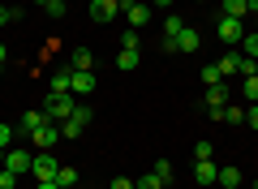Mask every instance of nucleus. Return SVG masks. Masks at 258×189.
<instances>
[{
  "label": "nucleus",
  "instance_id": "nucleus-1",
  "mask_svg": "<svg viewBox=\"0 0 258 189\" xmlns=\"http://www.w3.org/2000/svg\"><path fill=\"white\" fill-rule=\"evenodd\" d=\"M74 108H78V103H74V95H47V99H43V116L52 120V125L69 120V116H74Z\"/></svg>",
  "mask_w": 258,
  "mask_h": 189
},
{
  "label": "nucleus",
  "instance_id": "nucleus-2",
  "mask_svg": "<svg viewBox=\"0 0 258 189\" xmlns=\"http://www.w3.org/2000/svg\"><path fill=\"white\" fill-rule=\"evenodd\" d=\"M215 35H220V43L237 47L241 39L249 35V30H245V22H241V18H220V26H215Z\"/></svg>",
  "mask_w": 258,
  "mask_h": 189
},
{
  "label": "nucleus",
  "instance_id": "nucleus-3",
  "mask_svg": "<svg viewBox=\"0 0 258 189\" xmlns=\"http://www.w3.org/2000/svg\"><path fill=\"white\" fill-rule=\"evenodd\" d=\"M86 125H91V108H82V103H78L74 116L60 120V138H82V129H86Z\"/></svg>",
  "mask_w": 258,
  "mask_h": 189
},
{
  "label": "nucleus",
  "instance_id": "nucleus-4",
  "mask_svg": "<svg viewBox=\"0 0 258 189\" xmlns=\"http://www.w3.org/2000/svg\"><path fill=\"white\" fill-rule=\"evenodd\" d=\"M30 142H35L39 151H52V146L60 142V125H52V120H47V125H39L35 134H30Z\"/></svg>",
  "mask_w": 258,
  "mask_h": 189
},
{
  "label": "nucleus",
  "instance_id": "nucleus-5",
  "mask_svg": "<svg viewBox=\"0 0 258 189\" xmlns=\"http://www.w3.org/2000/svg\"><path fill=\"white\" fill-rule=\"evenodd\" d=\"M30 172H35V180H56L60 163H56V159H52L47 151H39V155H35V168H30Z\"/></svg>",
  "mask_w": 258,
  "mask_h": 189
},
{
  "label": "nucleus",
  "instance_id": "nucleus-6",
  "mask_svg": "<svg viewBox=\"0 0 258 189\" xmlns=\"http://www.w3.org/2000/svg\"><path fill=\"white\" fill-rule=\"evenodd\" d=\"M116 13H120L116 0H91V22H99V26H108Z\"/></svg>",
  "mask_w": 258,
  "mask_h": 189
},
{
  "label": "nucleus",
  "instance_id": "nucleus-7",
  "mask_svg": "<svg viewBox=\"0 0 258 189\" xmlns=\"http://www.w3.org/2000/svg\"><path fill=\"white\" fill-rule=\"evenodd\" d=\"M5 168L22 176V172H30V168H35V155H26V151H13V146H9V151H5Z\"/></svg>",
  "mask_w": 258,
  "mask_h": 189
},
{
  "label": "nucleus",
  "instance_id": "nucleus-8",
  "mask_svg": "<svg viewBox=\"0 0 258 189\" xmlns=\"http://www.w3.org/2000/svg\"><path fill=\"white\" fill-rule=\"evenodd\" d=\"M211 120H224V125H245V108H237V103H224V108L207 112Z\"/></svg>",
  "mask_w": 258,
  "mask_h": 189
},
{
  "label": "nucleus",
  "instance_id": "nucleus-9",
  "mask_svg": "<svg viewBox=\"0 0 258 189\" xmlns=\"http://www.w3.org/2000/svg\"><path fill=\"white\" fill-rule=\"evenodd\" d=\"M69 90H74V95H91V90H95V69H74Z\"/></svg>",
  "mask_w": 258,
  "mask_h": 189
},
{
  "label": "nucleus",
  "instance_id": "nucleus-10",
  "mask_svg": "<svg viewBox=\"0 0 258 189\" xmlns=\"http://www.w3.org/2000/svg\"><path fill=\"white\" fill-rule=\"evenodd\" d=\"M228 99H232V90L220 82V86H207V99H203V108H207V112H215V108H224Z\"/></svg>",
  "mask_w": 258,
  "mask_h": 189
},
{
  "label": "nucleus",
  "instance_id": "nucleus-11",
  "mask_svg": "<svg viewBox=\"0 0 258 189\" xmlns=\"http://www.w3.org/2000/svg\"><path fill=\"white\" fill-rule=\"evenodd\" d=\"M224 18H241L245 22V18H258V9H249L245 0H224Z\"/></svg>",
  "mask_w": 258,
  "mask_h": 189
},
{
  "label": "nucleus",
  "instance_id": "nucleus-12",
  "mask_svg": "<svg viewBox=\"0 0 258 189\" xmlns=\"http://www.w3.org/2000/svg\"><path fill=\"white\" fill-rule=\"evenodd\" d=\"M138 65H142L138 47H120V56H116V69H120V73H134Z\"/></svg>",
  "mask_w": 258,
  "mask_h": 189
},
{
  "label": "nucleus",
  "instance_id": "nucleus-13",
  "mask_svg": "<svg viewBox=\"0 0 258 189\" xmlns=\"http://www.w3.org/2000/svg\"><path fill=\"white\" fill-rule=\"evenodd\" d=\"M194 176H198V185H215V176H220V168H215L211 159H198V163H194Z\"/></svg>",
  "mask_w": 258,
  "mask_h": 189
},
{
  "label": "nucleus",
  "instance_id": "nucleus-14",
  "mask_svg": "<svg viewBox=\"0 0 258 189\" xmlns=\"http://www.w3.org/2000/svg\"><path fill=\"white\" fill-rule=\"evenodd\" d=\"M125 18H129V26H147L151 22V5H138V0H134V5L125 9Z\"/></svg>",
  "mask_w": 258,
  "mask_h": 189
},
{
  "label": "nucleus",
  "instance_id": "nucleus-15",
  "mask_svg": "<svg viewBox=\"0 0 258 189\" xmlns=\"http://www.w3.org/2000/svg\"><path fill=\"white\" fill-rule=\"evenodd\" d=\"M185 26H189V22H185V18H172V13H168V18H164V39H168V43H176Z\"/></svg>",
  "mask_w": 258,
  "mask_h": 189
},
{
  "label": "nucleus",
  "instance_id": "nucleus-16",
  "mask_svg": "<svg viewBox=\"0 0 258 189\" xmlns=\"http://www.w3.org/2000/svg\"><path fill=\"white\" fill-rule=\"evenodd\" d=\"M215 185H224V189H237V185H241V168L224 163V168H220V176H215Z\"/></svg>",
  "mask_w": 258,
  "mask_h": 189
},
{
  "label": "nucleus",
  "instance_id": "nucleus-17",
  "mask_svg": "<svg viewBox=\"0 0 258 189\" xmlns=\"http://www.w3.org/2000/svg\"><path fill=\"white\" fill-rule=\"evenodd\" d=\"M198 43H203V39H198V30L185 26V30H181V39H176V52H198Z\"/></svg>",
  "mask_w": 258,
  "mask_h": 189
},
{
  "label": "nucleus",
  "instance_id": "nucleus-18",
  "mask_svg": "<svg viewBox=\"0 0 258 189\" xmlns=\"http://www.w3.org/2000/svg\"><path fill=\"white\" fill-rule=\"evenodd\" d=\"M69 78H74V69H60L52 78V95H74V90H69Z\"/></svg>",
  "mask_w": 258,
  "mask_h": 189
},
{
  "label": "nucleus",
  "instance_id": "nucleus-19",
  "mask_svg": "<svg viewBox=\"0 0 258 189\" xmlns=\"http://www.w3.org/2000/svg\"><path fill=\"white\" fill-rule=\"evenodd\" d=\"M215 69H220L224 78H232V73L241 69V56H237V52H228V56H220V65H215Z\"/></svg>",
  "mask_w": 258,
  "mask_h": 189
},
{
  "label": "nucleus",
  "instance_id": "nucleus-20",
  "mask_svg": "<svg viewBox=\"0 0 258 189\" xmlns=\"http://www.w3.org/2000/svg\"><path fill=\"white\" fill-rule=\"evenodd\" d=\"M91 65H95V56L86 52V47H78V52L69 56V69H91Z\"/></svg>",
  "mask_w": 258,
  "mask_h": 189
},
{
  "label": "nucleus",
  "instance_id": "nucleus-21",
  "mask_svg": "<svg viewBox=\"0 0 258 189\" xmlns=\"http://www.w3.org/2000/svg\"><path fill=\"white\" fill-rule=\"evenodd\" d=\"M39 125H47V116H43V108H39V112H26V116H22V129H26V134H35Z\"/></svg>",
  "mask_w": 258,
  "mask_h": 189
},
{
  "label": "nucleus",
  "instance_id": "nucleus-22",
  "mask_svg": "<svg viewBox=\"0 0 258 189\" xmlns=\"http://www.w3.org/2000/svg\"><path fill=\"white\" fill-rule=\"evenodd\" d=\"M56 185H60V189H74L78 185V172L74 168H60V172H56Z\"/></svg>",
  "mask_w": 258,
  "mask_h": 189
},
{
  "label": "nucleus",
  "instance_id": "nucleus-23",
  "mask_svg": "<svg viewBox=\"0 0 258 189\" xmlns=\"http://www.w3.org/2000/svg\"><path fill=\"white\" fill-rule=\"evenodd\" d=\"M220 82H224V73L215 65H203V86H220Z\"/></svg>",
  "mask_w": 258,
  "mask_h": 189
},
{
  "label": "nucleus",
  "instance_id": "nucleus-24",
  "mask_svg": "<svg viewBox=\"0 0 258 189\" xmlns=\"http://www.w3.org/2000/svg\"><path fill=\"white\" fill-rule=\"evenodd\" d=\"M241 95H245L249 103H258V73H254V78H245V82H241Z\"/></svg>",
  "mask_w": 258,
  "mask_h": 189
},
{
  "label": "nucleus",
  "instance_id": "nucleus-25",
  "mask_svg": "<svg viewBox=\"0 0 258 189\" xmlns=\"http://www.w3.org/2000/svg\"><path fill=\"white\" fill-rule=\"evenodd\" d=\"M241 43H245V56H249V60H258V30H249Z\"/></svg>",
  "mask_w": 258,
  "mask_h": 189
},
{
  "label": "nucleus",
  "instance_id": "nucleus-26",
  "mask_svg": "<svg viewBox=\"0 0 258 189\" xmlns=\"http://www.w3.org/2000/svg\"><path fill=\"white\" fill-rule=\"evenodd\" d=\"M151 172H155V176L164 180V185H168V180H172V163H168V159H159V163H155V168H151Z\"/></svg>",
  "mask_w": 258,
  "mask_h": 189
},
{
  "label": "nucleus",
  "instance_id": "nucleus-27",
  "mask_svg": "<svg viewBox=\"0 0 258 189\" xmlns=\"http://www.w3.org/2000/svg\"><path fill=\"white\" fill-rule=\"evenodd\" d=\"M0 189H18V172H9V168H0Z\"/></svg>",
  "mask_w": 258,
  "mask_h": 189
},
{
  "label": "nucleus",
  "instance_id": "nucleus-28",
  "mask_svg": "<svg viewBox=\"0 0 258 189\" xmlns=\"http://www.w3.org/2000/svg\"><path fill=\"white\" fill-rule=\"evenodd\" d=\"M43 13H47V18H64V0H47Z\"/></svg>",
  "mask_w": 258,
  "mask_h": 189
},
{
  "label": "nucleus",
  "instance_id": "nucleus-29",
  "mask_svg": "<svg viewBox=\"0 0 258 189\" xmlns=\"http://www.w3.org/2000/svg\"><path fill=\"white\" fill-rule=\"evenodd\" d=\"M211 155H215L211 142H198V146H194V159H211Z\"/></svg>",
  "mask_w": 258,
  "mask_h": 189
},
{
  "label": "nucleus",
  "instance_id": "nucleus-30",
  "mask_svg": "<svg viewBox=\"0 0 258 189\" xmlns=\"http://www.w3.org/2000/svg\"><path fill=\"white\" fill-rule=\"evenodd\" d=\"M0 146H5V151L13 146V125H5V120H0Z\"/></svg>",
  "mask_w": 258,
  "mask_h": 189
},
{
  "label": "nucleus",
  "instance_id": "nucleus-31",
  "mask_svg": "<svg viewBox=\"0 0 258 189\" xmlns=\"http://www.w3.org/2000/svg\"><path fill=\"white\" fill-rule=\"evenodd\" d=\"M120 47H138V30H125L120 35Z\"/></svg>",
  "mask_w": 258,
  "mask_h": 189
},
{
  "label": "nucleus",
  "instance_id": "nucleus-32",
  "mask_svg": "<svg viewBox=\"0 0 258 189\" xmlns=\"http://www.w3.org/2000/svg\"><path fill=\"white\" fill-rule=\"evenodd\" d=\"M22 18V9H0V26H5V22H18Z\"/></svg>",
  "mask_w": 258,
  "mask_h": 189
},
{
  "label": "nucleus",
  "instance_id": "nucleus-33",
  "mask_svg": "<svg viewBox=\"0 0 258 189\" xmlns=\"http://www.w3.org/2000/svg\"><path fill=\"white\" fill-rule=\"evenodd\" d=\"M108 189H138V185H134V180H129V176H116V180H112Z\"/></svg>",
  "mask_w": 258,
  "mask_h": 189
},
{
  "label": "nucleus",
  "instance_id": "nucleus-34",
  "mask_svg": "<svg viewBox=\"0 0 258 189\" xmlns=\"http://www.w3.org/2000/svg\"><path fill=\"white\" fill-rule=\"evenodd\" d=\"M245 125L258 129V103H249V108H245Z\"/></svg>",
  "mask_w": 258,
  "mask_h": 189
},
{
  "label": "nucleus",
  "instance_id": "nucleus-35",
  "mask_svg": "<svg viewBox=\"0 0 258 189\" xmlns=\"http://www.w3.org/2000/svg\"><path fill=\"white\" fill-rule=\"evenodd\" d=\"M168 5H172V0H151V9H168Z\"/></svg>",
  "mask_w": 258,
  "mask_h": 189
},
{
  "label": "nucleus",
  "instance_id": "nucleus-36",
  "mask_svg": "<svg viewBox=\"0 0 258 189\" xmlns=\"http://www.w3.org/2000/svg\"><path fill=\"white\" fill-rule=\"evenodd\" d=\"M39 189H60V185H56V180H39Z\"/></svg>",
  "mask_w": 258,
  "mask_h": 189
},
{
  "label": "nucleus",
  "instance_id": "nucleus-37",
  "mask_svg": "<svg viewBox=\"0 0 258 189\" xmlns=\"http://www.w3.org/2000/svg\"><path fill=\"white\" fill-rule=\"evenodd\" d=\"M5 56H9V52H5V43H0V69H5Z\"/></svg>",
  "mask_w": 258,
  "mask_h": 189
},
{
  "label": "nucleus",
  "instance_id": "nucleus-38",
  "mask_svg": "<svg viewBox=\"0 0 258 189\" xmlns=\"http://www.w3.org/2000/svg\"><path fill=\"white\" fill-rule=\"evenodd\" d=\"M0 168H5V146H0Z\"/></svg>",
  "mask_w": 258,
  "mask_h": 189
},
{
  "label": "nucleus",
  "instance_id": "nucleus-39",
  "mask_svg": "<svg viewBox=\"0 0 258 189\" xmlns=\"http://www.w3.org/2000/svg\"><path fill=\"white\" fill-rule=\"evenodd\" d=\"M35 5H47V0H35Z\"/></svg>",
  "mask_w": 258,
  "mask_h": 189
},
{
  "label": "nucleus",
  "instance_id": "nucleus-40",
  "mask_svg": "<svg viewBox=\"0 0 258 189\" xmlns=\"http://www.w3.org/2000/svg\"><path fill=\"white\" fill-rule=\"evenodd\" d=\"M194 5H203V0H194Z\"/></svg>",
  "mask_w": 258,
  "mask_h": 189
},
{
  "label": "nucleus",
  "instance_id": "nucleus-41",
  "mask_svg": "<svg viewBox=\"0 0 258 189\" xmlns=\"http://www.w3.org/2000/svg\"><path fill=\"white\" fill-rule=\"evenodd\" d=\"M254 189H258V180H254Z\"/></svg>",
  "mask_w": 258,
  "mask_h": 189
},
{
  "label": "nucleus",
  "instance_id": "nucleus-42",
  "mask_svg": "<svg viewBox=\"0 0 258 189\" xmlns=\"http://www.w3.org/2000/svg\"><path fill=\"white\" fill-rule=\"evenodd\" d=\"M254 22H258V18H254Z\"/></svg>",
  "mask_w": 258,
  "mask_h": 189
}]
</instances>
